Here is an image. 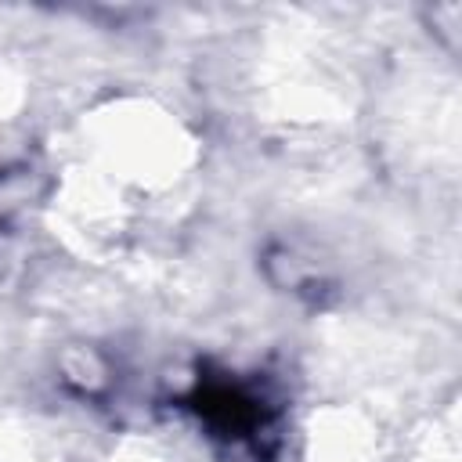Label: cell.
Returning <instances> with one entry per match:
<instances>
[{"instance_id":"3","label":"cell","mask_w":462,"mask_h":462,"mask_svg":"<svg viewBox=\"0 0 462 462\" xmlns=\"http://www.w3.org/2000/svg\"><path fill=\"white\" fill-rule=\"evenodd\" d=\"M0 462H65L58 430L29 408H0Z\"/></svg>"},{"instance_id":"2","label":"cell","mask_w":462,"mask_h":462,"mask_svg":"<svg viewBox=\"0 0 462 462\" xmlns=\"http://www.w3.org/2000/svg\"><path fill=\"white\" fill-rule=\"evenodd\" d=\"M379 422L357 404H328L303 430L307 462H379Z\"/></svg>"},{"instance_id":"4","label":"cell","mask_w":462,"mask_h":462,"mask_svg":"<svg viewBox=\"0 0 462 462\" xmlns=\"http://www.w3.org/2000/svg\"><path fill=\"white\" fill-rule=\"evenodd\" d=\"M415 462H455V451H451V448L444 451L440 444H433V451H426V455H422V458H415Z\"/></svg>"},{"instance_id":"1","label":"cell","mask_w":462,"mask_h":462,"mask_svg":"<svg viewBox=\"0 0 462 462\" xmlns=\"http://www.w3.org/2000/svg\"><path fill=\"white\" fill-rule=\"evenodd\" d=\"M199 162L188 123L152 97H112L79 123V166L134 202L177 188Z\"/></svg>"}]
</instances>
